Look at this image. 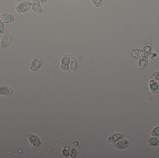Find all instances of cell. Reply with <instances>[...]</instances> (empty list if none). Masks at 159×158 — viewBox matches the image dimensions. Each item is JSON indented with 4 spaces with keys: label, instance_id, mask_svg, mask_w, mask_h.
I'll use <instances>...</instances> for the list:
<instances>
[{
    "label": "cell",
    "instance_id": "cell-1",
    "mask_svg": "<svg viewBox=\"0 0 159 158\" xmlns=\"http://www.w3.org/2000/svg\"><path fill=\"white\" fill-rule=\"evenodd\" d=\"M32 2L29 1H23L17 4L16 11L19 13H23L27 12L30 9Z\"/></svg>",
    "mask_w": 159,
    "mask_h": 158
},
{
    "label": "cell",
    "instance_id": "cell-2",
    "mask_svg": "<svg viewBox=\"0 0 159 158\" xmlns=\"http://www.w3.org/2000/svg\"><path fill=\"white\" fill-rule=\"evenodd\" d=\"M27 138L32 145L35 147H38L41 145V141L39 138L35 134L30 133L27 135Z\"/></svg>",
    "mask_w": 159,
    "mask_h": 158
},
{
    "label": "cell",
    "instance_id": "cell-3",
    "mask_svg": "<svg viewBox=\"0 0 159 158\" xmlns=\"http://www.w3.org/2000/svg\"><path fill=\"white\" fill-rule=\"evenodd\" d=\"M42 64V60L40 57L34 59L31 63L30 65V69L33 71H37L41 66Z\"/></svg>",
    "mask_w": 159,
    "mask_h": 158
},
{
    "label": "cell",
    "instance_id": "cell-4",
    "mask_svg": "<svg viewBox=\"0 0 159 158\" xmlns=\"http://www.w3.org/2000/svg\"><path fill=\"white\" fill-rule=\"evenodd\" d=\"M70 57V54H66L62 58L61 62V68L63 71H66L69 69Z\"/></svg>",
    "mask_w": 159,
    "mask_h": 158
},
{
    "label": "cell",
    "instance_id": "cell-5",
    "mask_svg": "<svg viewBox=\"0 0 159 158\" xmlns=\"http://www.w3.org/2000/svg\"><path fill=\"white\" fill-rule=\"evenodd\" d=\"M12 88L7 86H0V95L2 96H11L13 94Z\"/></svg>",
    "mask_w": 159,
    "mask_h": 158
},
{
    "label": "cell",
    "instance_id": "cell-6",
    "mask_svg": "<svg viewBox=\"0 0 159 158\" xmlns=\"http://www.w3.org/2000/svg\"><path fill=\"white\" fill-rule=\"evenodd\" d=\"M12 40V37L10 34L6 35L1 41L0 48L1 49L5 48L10 45Z\"/></svg>",
    "mask_w": 159,
    "mask_h": 158
},
{
    "label": "cell",
    "instance_id": "cell-7",
    "mask_svg": "<svg viewBox=\"0 0 159 158\" xmlns=\"http://www.w3.org/2000/svg\"><path fill=\"white\" fill-rule=\"evenodd\" d=\"M114 146L116 148L119 149H122L126 148L129 147V142L126 140H119L117 142H114Z\"/></svg>",
    "mask_w": 159,
    "mask_h": 158
},
{
    "label": "cell",
    "instance_id": "cell-8",
    "mask_svg": "<svg viewBox=\"0 0 159 158\" xmlns=\"http://www.w3.org/2000/svg\"><path fill=\"white\" fill-rule=\"evenodd\" d=\"M149 87L152 93L156 94L159 91V85L156 81L152 80L149 82Z\"/></svg>",
    "mask_w": 159,
    "mask_h": 158
},
{
    "label": "cell",
    "instance_id": "cell-9",
    "mask_svg": "<svg viewBox=\"0 0 159 158\" xmlns=\"http://www.w3.org/2000/svg\"><path fill=\"white\" fill-rule=\"evenodd\" d=\"M123 138V135L121 133H114L110 135L108 139V143H114L118 141L122 140Z\"/></svg>",
    "mask_w": 159,
    "mask_h": 158
},
{
    "label": "cell",
    "instance_id": "cell-10",
    "mask_svg": "<svg viewBox=\"0 0 159 158\" xmlns=\"http://www.w3.org/2000/svg\"><path fill=\"white\" fill-rule=\"evenodd\" d=\"M0 19L4 23H10L14 21V17L12 14H4L1 15Z\"/></svg>",
    "mask_w": 159,
    "mask_h": 158
},
{
    "label": "cell",
    "instance_id": "cell-11",
    "mask_svg": "<svg viewBox=\"0 0 159 158\" xmlns=\"http://www.w3.org/2000/svg\"><path fill=\"white\" fill-rule=\"evenodd\" d=\"M153 48V43L150 40H148L144 43L143 49L146 53H149Z\"/></svg>",
    "mask_w": 159,
    "mask_h": 158
},
{
    "label": "cell",
    "instance_id": "cell-12",
    "mask_svg": "<svg viewBox=\"0 0 159 158\" xmlns=\"http://www.w3.org/2000/svg\"><path fill=\"white\" fill-rule=\"evenodd\" d=\"M31 8L36 13H42L44 11L42 10V7H41L40 4H38V3H35V2H32V4Z\"/></svg>",
    "mask_w": 159,
    "mask_h": 158
},
{
    "label": "cell",
    "instance_id": "cell-13",
    "mask_svg": "<svg viewBox=\"0 0 159 158\" xmlns=\"http://www.w3.org/2000/svg\"><path fill=\"white\" fill-rule=\"evenodd\" d=\"M148 62V58L146 56H144L143 58L139 60L138 62V67L140 68H143L147 65Z\"/></svg>",
    "mask_w": 159,
    "mask_h": 158
},
{
    "label": "cell",
    "instance_id": "cell-14",
    "mask_svg": "<svg viewBox=\"0 0 159 158\" xmlns=\"http://www.w3.org/2000/svg\"><path fill=\"white\" fill-rule=\"evenodd\" d=\"M148 143L150 146H154L159 145L158 138L156 137L150 138L148 140Z\"/></svg>",
    "mask_w": 159,
    "mask_h": 158
},
{
    "label": "cell",
    "instance_id": "cell-15",
    "mask_svg": "<svg viewBox=\"0 0 159 158\" xmlns=\"http://www.w3.org/2000/svg\"><path fill=\"white\" fill-rule=\"evenodd\" d=\"M77 62L76 60L74 58H72L70 64V70L72 71H75L77 69Z\"/></svg>",
    "mask_w": 159,
    "mask_h": 158
},
{
    "label": "cell",
    "instance_id": "cell-16",
    "mask_svg": "<svg viewBox=\"0 0 159 158\" xmlns=\"http://www.w3.org/2000/svg\"><path fill=\"white\" fill-rule=\"evenodd\" d=\"M92 2L95 7H101L102 5V0H91Z\"/></svg>",
    "mask_w": 159,
    "mask_h": 158
},
{
    "label": "cell",
    "instance_id": "cell-17",
    "mask_svg": "<svg viewBox=\"0 0 159 158\" xmlns=\"http://www.w3.org/2000/svg\"><path fill=\"white\" fill-rule=\"evenodd\" d=\"M152 135L153 137H159V125L154 128L152 132Z\"/></svg>",
    "mask_w": 159,
    "mask_h": 158
},
{
    "label": "cell",
    "instance_id": "cell-18",
    "mask_svg": "<svg viewBox=\"0 0 159 158\" xmlns=\"http://www.w3.org/2000/svg\"><path fill=\"white\" fill-rule=\"evenodd\" d=\"M151 78L152 79H155L156 80H159V71L153 72L151 75Z\"/></svg>",
    "mask_w": 159,
    "mask_h": 158
},
{
    "label": "cell",
    "instance_id": "cell-19",
    "mask_svg": "<svg viewBox=\"0 0 159 158\" xmlns=\"http://www.w3.org/2000/svg\"><path fill=\"white\" fill-rule=\"evenodd\" d=\"M5 32V27L4 23L1 20H0V34H3Z\"/></svg>",
    "mask_w": 159,
    "mask_h": 158
},
{
    "label": "cell",
    "instance_id": "cell-20",
    "mask_svg": "<svg viewBox=\"0 0 159 158\" xmlns=\"http://www.w3.org/2000/svg\"><path fill=\"white\" fill-rule=\"evenodd\" d=\"M34 2L35 3H38V4H40L41 0H33Z\"/></svg>",
    "mask_w": 159,
    "mask_h": 158
},
{
    "label": "cell",
    "instance_id": "cell-21",
    "mask_svg": "<svg viewBox=\"0 0 159 158\" xmlns=\"http://www.w3.org/2000/svg\"><path fill=\"white\" fill-rule=\"evenodd\" d=\"M48 1V0H41V2L42 4H44V3H46Z\"/></svg>",
    "mask_w": 159,
    "mask_h": 158
},
{
    "label": "cell",
    "instance_id": "cell-22",
    "mask_svg": "<svg viewBox=\"0 0 159 158\" xmlns=\"http://www.w3.org/2000/svg\"><path fill=\"white\" fill-rule=\"evenodd\" d=\"M1 37V34H0V37Z\"/></svg>",
    "mask_w": 159,
    "mask_h": 158
},
{
    "label": "cell",
    "instance_id": "cell-23",
    "mask_svg": "<svg viewBox=\"0 0 159 158\" xmlns=\"http://www.w3.org/2000/svg\"><path fill=\"white\" fill-rule=\"evenodd\" d=\"M0 46H1V42H0Z\"/></svg>",
    "mask_w": 159,
    "mask_h": 158
},
{
    "label": "cell",
    "instance_id": "cell-24",
    "mask_svg": "<svg viewBox=\"0 0 159 158\" xmlns=\"http://www.w3.org/2000/svg\"><path fill=\"white\" fill-rule=\"evenodd\" d=\"M0 17H1V15H0Z\"/></svg>",
    "mask_w": 159,
    "mask_h": 158
}]
</instances>
